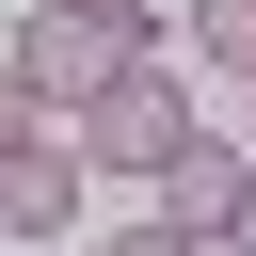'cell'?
Returning <instances> with one entry per match:
<instances>
[{"label": "cell", "mask_w": 256, "mask_h": 256, "mask_svg": "<svg viewBox=\"0 0 256 256\" xmlns=\"http://www.w3.org/2000/svg\"><path fill=\"white\" fill-rule=\"evenodd\" d=\"M192 64H224V80L256 96V0H192Z\"/></svg>", "instance_id": "5"}, {"label": "cell", "mask_w": 256, "mask_h": 256, "mask_svg": "<svg viewBox=\"0 0 256 256\" xmlns=\"http://www.w3.org/2000/svg\"><path fill=\"white\" fill-rule=\"evenodd\" d=\"M224 256H256V192H240V224H224Z\"/></svg>", "instance_id": "9"}, {"label": "cell", "mask_w": 256, "mask_h": 256, "mask_svg": "<svg viewBox=\"0 0 256 256\" xmlns=\"http://www.w3.org/2000/svg\"><path fill=\"white\" fill-rule=\"evenodd\" d=\"M176 144H192V96H176V64H144L128 96H96V112H80V160H112V176H160Z\"/></svg>", "instance_id": "2"}, {"label": "cell", "mask_w": 256, "mask_h": 256, "mask_svg": "<svg viewBox=\"0 0 256 256\" xmlns=\"http://www.w3.org/2000/svg\"><path fill=\"white\" fill-rule=\"evenodd\" d=\"M112 256H224V240H192V224H160V208H144V224H128Z\"/></svg>", "instance_id": "7"}, {"label": "cell", "mask_w": 256, "mask_h": 256, "mask_svg": "<svg viewBox=\"0 0 256 256\" xmlns=\"http://www.w3.org/2000/svg\"><path fill=\"white\" fill-rule=\"evenodd\" d=\"M48 16H112V32H144V48H160V0H48Z\"/></svg>", "instance_id": "8"}, {"label": "cell", "mask_w": 256, "mask_h": 256, "mask_svg": "<svg viewBox=\"0 0 256 256\" xmlns=\"http://www.w3.org/2000/svg\"><path fill=\"white\" fill-rule=\"evenodd\" d=\"M32 144H64V112H48V96H32L16 64H0V160H32Z\"/></svg>", "instance_id": "6"}, {"label": "cell", "mask_w": 256, "mask_h": 256, "mask_svg": "<svg viewBox=\"0 0 256 256\" xmlns=\"http://www.w3.org/2000/svg\"><path fill=\"white\" fill-rule=\"evenodd\" d=\"M0 64H16V80H32V96L64 112V128H80V112H96V96H128V80L160 64V48H144V32H112V16H48V0H32Z\"/></svg>", "instance_id": "1"}, {"label": "cell", "mask_w": 256, "mask_h": 256, "mask_svg": "<svg viewBox=\"0 0 256 256\" xmlns=\"http://www.w3.org/2000/svg\"><path fill=\"white\" fill-rule=\"evenodd\" d=\"M80 176H96V160H80V128H64V144H32V160H0V240H64V224H80Z\"/></svg>", "instance_id": "4"}, {"label": "cell", "mask_w": 256, "mask_h": 256, "mask_svg": "<svg viewBox=\"0 0 256 256\" xmlns=\"http://www.w3.org/2000/svg\"><path fill=\"white\" fill-rule=\"evenodd\" d=\"M240 192H256V144H208V128H192V144L160 160V224H192V240H224Z\"/></svg>", "instance_id": "3"}]
</instances>
